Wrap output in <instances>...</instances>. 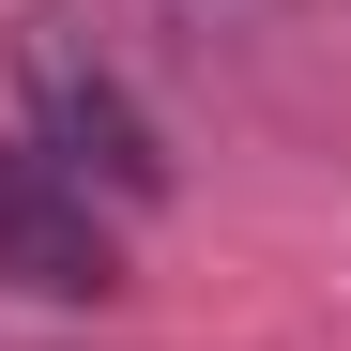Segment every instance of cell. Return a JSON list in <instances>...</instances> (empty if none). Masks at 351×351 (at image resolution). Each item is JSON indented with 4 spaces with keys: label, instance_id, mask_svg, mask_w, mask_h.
<instances>
[{
    "label": "cell",
    "instance_id": "1",
    "mask_svg": "<svg viewBox=\"0 0 351 351\" xmlns=\"http://www.w3.org/2000/svg\"><path fill=\"white\" fill-rule=\"evenodd\" d=\"M16 77H31V107H46V168H77V184H123V199H153V184H168L153 123L123 107V77H107L62 16H31V31H16Z\"/></svg>",
    "mask_w": 351,
    "mask_h": 351
},
{
    "label": "cell",
    "instance_id": "2",
    "mask_svg": "<svg viewBox=\"0 0 351 351\" xmlns=\"http://www.w3.org/2000/svg\"><path fill=\"white\" fill-rule=\"evenodd\" d=\"M0 275L16 290H46V306H92L107 275V214H92V184L77 168H46V153H0Z\"/></svg>",
    "mask_w": 351,
    "mask_h": 351
}]
</instances>
